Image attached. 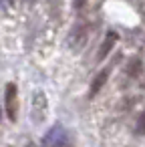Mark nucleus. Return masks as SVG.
<instances>
[{
	"instance_id": "obj_5",
	"label": "nucleus",
	"mask_w": 145,
	"mask_h": 147,
	"mask_svg": "<svg viewBox=\"0 0 145 147\" xmlns=\"http://www.w3.org/2000/svg\"><path fill=\"white\" fill-rule=\"evenodd\" d=\"M109 75H111V69H103V71L95 77V83H93V87H91V95H93V97H95V95L101 91V87L107 83V77H109Z\"/></svg>"
},
{
	"instance_id": "obj_9",
	"label": "nucleus",
	"mask_w": 145,
	"mask_h": 147,
	"mask_svg": "<svg viewBox=\"0 0 145 147\" xmlns=\"http://www.w3.org/2000/svg\"><path fill=\"white\" fill-rule=\"evenodd\" d=\"M0 117H2V111H0Z\"/></svg>"
},
{
	"instance_id": "obj_4",
	"label": "nucleus",
	"mask_w": 145,
	"mask_h": 147,
	"mask_svg": "<svg viewBox=\"0 0 145 147\" xmlns=\"http://www.w3.org/2000/svg\"><path fill=\"white\" fill-rule=\"evenodd\" d=\"M85 45H87V28H85V26H79V28H75V30L71 32V36H69V47H71L73 51H81Z\"/></svg>"
},
{
	"instance_id": "obj_7",
	"label": "nucleus",
	"mask_w": 145,
	"mask_h": 147,
	"mask_svg": "<svg viewBox=\"0 0 145 147\" xmlns=\"http://www.w3.org/2000/svg\"><path fill=\"white\" fill-rule=\"evenodd\" d=\"M139 67H141V63H139V59H133V61H131V65H129V69H127V73H129V75H137V71H139Z\"/></svg>"
},
{
	"instance_id": "obj_8",
	"label": "nucleus",
	"mask_w": 145,
	"mask_h": 147,
	"mask_svg": "<svg viewBox=\"0 0 145 147\" xmlns=\"http://www.w3.org/2000/svg\"><path fill=\"white\" fill-rule=\"evenodd\" d=\"M137 133H143L145 135V111H143V115H141V119L137 123Z\"/></svg>"
},
{
	"instance_id": "obj_6",
	"label": "nucleus",
	"mask_w": 145,
	"mask_h": 147,
	"mask_svg": "<svg viewBox=\"0 0 145 147\" xmlns=\"http://www.w3.org/2000/svg\"><path fill=\"white\" fill-rule=\"evenodd\" d=\"M117 40V34H107V38H105V42L101 45V49H99V53H97V61H103L107 55H109V51L113 49V42Z\"/></svg>"
},
{
	"instance_id": "obj_2",
	"label": "nucleus",
	"mask_w": 145,
	"mask_h": 147,
	"mask_svg": "<svg viewBox=\"0 0 145 147\" xmlns=\"http://www.w3.org/2000/svg\"><path fill=\"white\" fill-rule=\"evenodd\" d=\"M42 143L47 147H71V135L63 125H55L45 133Z\"/></svg>"
},
{
	"instance_id": "obj_1",
	"label": "nucleus",
	"mask_w": 145,
	"mask_h": 147,
	"mask_svg": "<svg viewBox=\"0 0 145 147\" xmlns=\"http://www.w3.org/2000/svg\"><path fill=\"white\" fill-rule=\"evenodd\" d=\"M49 113V101L45 91H34L30 99V121L34 125H42Z\"/></svg>"
},
{
	"instance_id": "obj_3",
	"label": "nucleus",
	"mask_w": 145,
	"mask_h": 147,
	"mask_svg": "<svg viewBox=\"0 0 145 147\" xmlns=\"http://www.w3.org/2000/svg\"><path fill=\"white\" fill-rule=\"evenodd\" d=\"M4 97H6V115H8V119L16 121V85L14 83H6Z\"/></svg>"
}]
</instances>
